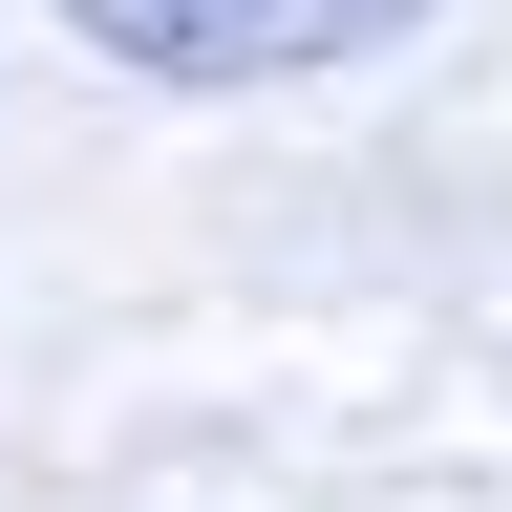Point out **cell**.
<instances>
[{"label": "cell", "instance_id": "6da1fadb", "mask_svg": "<svg viewBox=\"0 0 512 512\" xmlns=\"http://www.w3.org/2000/svg\"><path fill=\"white\" fill-rule=\"evenodd\" d=\"M43 22L128 86H320V64H384L427 0H43Z\"/></svg>", "mask_w": 512, "mask_h": 512}]
</instances>
